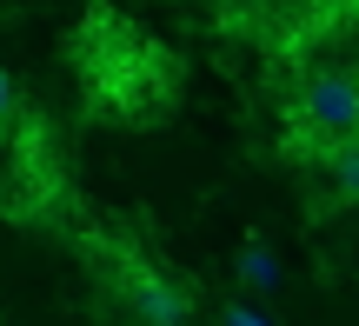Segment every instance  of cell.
I'll list each match as a JSON object with an SVG mask.
<instances>
[{
	"label": "cell",
	"mask_w": 359,
	"mask_h": 326,
	"mask_svg": "<svg viewBox=\"0 0 359 326\" xmlns=\"http://www.w3.org/2000/svg\"><path fill=\"white\" fill-rule=\"evenodd\" d=\"M299 127H306L313 140H333V147L359 140V80H346V74L306 80V93H299Z\"/></svg>",
	"instance_id": "cell-1"
},
{
	"label": "cell",
	"mask_w": 359,
	"mask_h": 326,
	"mask_svg": "<svg viewBox=\"0 0 359 326\" xmlns=\"http://www.w3.org/2000/svg\"><path fill=\"white\" fill-rule=\"evenodd\" d=\"M140 313L154 320V326H180V320H187L180 287H173V280H160V273H140Z\"/></svg>",
	"instance_id": "cell-2"
},
{
	"label": "cell",
	"mask_w": 359,
	"mask_h": 326,
	"mask_svg": "<svg viewBox=\"0 0 359 326\" xmlns=\"http://www.w3.org/2000/svg\"><path fill=\"white\" fill-rule=\"evenodd\" d=\"M240 280L253 293H273V287H280V260H273V247H246L240 253Z\"/></svg>",
	"instance_id": "cell-3"
},
{
	"label": "cell",
	"mask_w": 359,
	"mask_h": 326,
	"mask_svg": "<svg viewBox=\"0 0 359 326\" xmlns=\"http://www.w3.org/2000/svg\"><path fill=\"white\" fill-rule=\"evenodd\" d=\"M333 180H339V186H346V193L359 200V140L333 147Z\"/></svg>",
	"instance_id": "cell-4"
},
{
	"label": "cell",
	"mask_w": 359,
	"mask_h": 326,
	"mask_svg": "<svg viewBox=\"0 0 359 326\" xmlns=\"http://www.w3.org/2000/svg\"><path fill=\"white\" fill-rule=\"evenodd\" d=\"M219 326H273V320L253 313V306H226V313H219Z\"/></svg>",
	"instance_id": "cell-5"
},
{
	"label": "cell",
	"mask_w": 359,
	"mask_h": 326,
	"mask_svg": "<svg viewBox=\"0 0 359 326\" xmlns=\"http://www.w3.org/2000/svg\"><path fill=\"white\" fill-rule=\"evenodd\" d=\"M7 107H13V93H7V74H0V120H7Z\"/></svg>",
	"instance_id": "cell-6"
}]
</instances>
